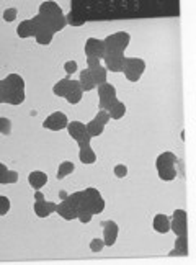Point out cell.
I'll return each mask as SVG.
<instances>
[{
    "mask_svg": "<svg viewBox=\"0 0 196 265\" xmlns=\"http://www.w3.org/2000/svg\"><path fill=\"white\" fill-rule=\"evenodd\" d=\"M38 28H48V30L59 33L67 26L66 13L61 8V5L53 0H46L38 8V15L33 16Z\"/></svg>",
    "mask_w": 196,
    "mask_h": 265,
    "instance_id": "1",
    "label": "cell"
},
{
    "mask_svg": "<svg viewBox=\"0 0 196 265\" xmlns=\"http://www.w3.org/2000/svg\"><path fill=\"white\" fill-rule=\"evenodd\" d=\"M26 100V84L20 74L11 72L0 80V105L18 107Z\"/></svg>",
    "mask_w": 196,
    "mask_h": 265,
    "instance_id": "2",
    "label": "cell"
},
{
    "mask_svg": "<svg viewBox=\"0 0 196 265\" xmlns=\"http://www.w3.org/2000/svg\"><path fill=\"white\" fill-rule=\"evenodd\" d=\"M131 43V34L128 31H116L105 36L103 39V46H105L106 53H121L124 54V51L128 49Z\"/></svg>",
    "mask_w": 196,
    "mask_h": 265,
    "instance_id": "3",
    "label": "cell"
},
{
    "mask_svg": "<svg viewBox=\"0 0 196 265\" xmlns=\"http://www.w3.org/2000/svg\"><path fill=\"white\" fill-rule=\"evenodd\" d=\"M105 206H106L105 198H103V195L100 193V190L95 187H89L84 190V206L82 208L90 210L94 215H101V213L105 211Z\"/></svg>",
    "mask_w": 196,
    "mask_h": 265,
    "instance_id": "4",
    "label": "cell"
},
{
    "mask_svg": "<svg viewBox=\"0 0 196 265\" xmlns=\"http://www.w3.org/2000/svg\"><path fill=\"white\" fill-rule=\"evenodd\" d=\"M146 61L141 59V57H128L126 56V61H124V69H123V74L126 80H129V82H139L142 74L146 72Z\"/></svg>",
    "mask_w": 196,
    "mask_h": 265,
    "instance_id": "5",
    "label": "cell"
},
{
    "mask_svg": "<svg viewBox=\"0 0 196 265\" xmlns=\"http://www.w3.org/2000/svg\"><path fill=\"white\" fill-rule=\"evenodd\" d=\"M98 94V110H109V107L118 100V90L113 84L105 82L97 87Z\"/></svg>",
    "mask_w": 196,
    "mask_h": 265,
    "instance_id": "6",
    "label": "cell"
},
{
    "mask_svg": "<svg viewBox=\"0 0 196 265\" xmlns=\"http://www.w3.org/2000/svg\"><path fill=\"white\" fill-rule=\"evenodd\" d=\"M66 130H67V132H69V136H71L72 139L77 142L79 149H80V147H85V146H90L92 137H90V134H89L87 126H85V123H82V122H69V125H67Z\"/></svg>",
    "mask_w": 196,
    "mask_h": 265,
    "instance_id": "7",
    "label": "cell"
},
{
    "mask_svg": "<svg viewBox=\"0 0 196 265\" xmlns=\"http://www.w3.org/2000/svg\"><path fill=\"white\" fill-rule=\"evenodd\" d=\"M170 231H174L175 236H188V215L185 210L178 208L172 213Z\"/></svg>",
    "mask_w": 196,
    "mask_h": 265,
    "instance_id": "8",
    "label": "cell"
},
{
    "mask_svg": "<svg viewBox=\"0 0 196 265\" xmlns=\"http://www.w3.org/2000/svg\"><path fill=\"white\" fill-rule=\"evenodd\" d=\"M69 125V118L64 112H53L43 120V128L48 131H62Z\"/></svg>",
    "mask_w": 196,
    "mask_h": 265,
    "instance_id": "9",
    "label": "cell"
},
{
    "mask_svg": "<svg viewBox=\"0 0 196 265\" xmlns=\"http://www.w3.org/2000/svg\"><path fill=\"white\" fill-rule=\"evenodd\" d=\"M101 229H103V243L105 247H113L118 241V234H119V226L114 220H106L101 223Z\"/></svg>",
    "mask_w": 196,
    "mask_h": 265,
    "instance_id": "10",
    "label": "cell"
},
{
    "mask_svg": "<svg viewBox=\"0 0 196 265\" xmlns=\"http://www.w3.org/2000/svg\"><path fill=\"white\" fill-rule=\"evenodd\" d=\"M84 51L87 57H97V59H101V61L106 54L105 46H103V39L95 38V36H90L87 41H85Z\"/></svg>",
    "mask_w": 196,
    "mask_h": 265,
    "instance_id": "11",
    "label": "cell"
},
{
    "mask_svg": "<svg viewBox=\"0 0 196 265\" xmlns=\"http://www.w3.org/2000/svg\"><path fill=\"white\" fill-rule=\"evenodd\" d=\"M103 61H105V67L108 72L118 74V72H123L126 56L121 53H106L105 57H103Z\"/></svg>",
    "mask_w": 196,
    "mask_h": 265,
    "instance_id": "12",
    "label": "cell"
},
{
    "mask_svg": "<svg viewBox=\"0 0 196 265\" xmlns=\"http://www.w3.org/2000/svg\"><path fill=\"white\" fill-rule=\"evenodd\" d=\"M38 33V26L36 23H34L33 18H28V20H23L18 23V26H16V36L21 38V39H28V38H34Z\"/></svg>",
    "mask_w": 196,
    "mask_h": 265,
    "instance_id": "13",
    "label": "cell"
},
{
    "mask_svg": "<svg viewBox=\"0 0 196 265\" xmlns=\"http://www.w3.org/2000/svg\"><path fill=\"white\" fill-rule=\"evenodd\" d=\"M79 84V80H74L71 77H66V79H61L57 80V82L54 84L53 87V94L56 97H61V99H66V97L69 95V92H71L76 85Z\"/></svg>",
    "mask_w": 196,
    "mask_h": 265,
    "instance_id": "14",
    "label": "cell"
},
{
    "mask_svg": "<svg viewBox=\"0 0 196 265\" xmlns=\"http://www.w3.org/2000/svg\"><path fill=\"white\" fill-rule=\"evenodd\" d=\"M56 205L57 203H54V201H48V200L34 201L33 211H34V215H36L38 218L44 220V218H48V216L53 215V213H56Z\"/></svg>",
    "mask_w": 196,
    "mask_h": 265,
    "instance_id": "15",
    "label": "cell"
},
{
    "mask_svg": "<svg viewBox=\"0 0 196 265\" xmlns=\"http://www.w3.org/2000/svg\"><path fill=\"white\" fill-rule=\"evenodd\" d=\"M56 213L62 218V220H66V221L77 220V210L74 208V206L69 203L67 200H62L61 203L56 205Z\"/></svg>",
    "mask_w": 196,
    "mask_h": 265,
    "instance_id": "16",
    "label": "cell"
},
{
    "mask_svg": "<svg viewBox=\"0 0 196 265\" xmlns=\"http://www.w3.org/2000/svg\"><path fill=\"white\" fill-rule=\"evenodd\" d=\"M178 157L172 151H164L155 159V169H165V167H177Z\"/></svg>",
    "mask_w": 196,
    "mask_h": 265,
    "instance_id": "17",
    "label": "cell"
},
{
    "mask_svg": "<svg viewBox=\"0 0 196 265\" xmlns=\"http://www.w3.org/2000/svg\"><path fill=\"white\" fill-rule=\"evenodd\" d=\"M188 236H177L174 251L169 252V257H188Z\"/></svg>",
    "mask_w": 196,
    "mask_h": 265,
    "instance_id": "18",
    "label": "cell"
},
{
    "mask_svg": "<svg viewBox=\"0 0 196 265\" xmlns=\"http://www.w3.org/2000/svg\"><path fill=\"white\" fill-rule=\"evenodd\" d=\"M48 180H49V177L43 170H33L30 172V175H28V183H30V187L33 190H41L43 187H46Z\"/></svg>",
    "mask_w": 196,
    "mask_h": 265,
    "instance_id": "19",
    "label": "cell"
},
{
    "mask_svg": "<svg viewBox=\"0 0 196 265\" xmlns=\"http://www.w3.org/2000/svg\"><path fill=\"white\" fill-rule=\"evenodd\" d=\"M152 228L155 233L159 234H167L170 231V218L164 215V213H157L152 220Z\"/></svg>",
    "mask_w": 196,
    "mask_h": 265,
    "instance_id": "20",
    "label": "cell"
},
{
    "mask_svg": "<svg viewBox=\"0 0 196 265\" xmlns=\"http://www.w3.org/2000/svg\"><path fill=\"white\" fill-rule=\"evenodd\" d=\"M79 85H80V89H82L84 92H92V90H95L97 89V84H95V80L94 77H92V74L89 69H82L79 74Z\"/></svg>",
    "mask_w": 196,
    "mask_h": 265,
    "instance_id": "21",
    "label": "cell"
},
{
    "mask_svg": "<svg viewBox=\"0 0 196 265\" xmlns=\"http://www.w3.org/2000/svg\"><path fill=\"white\" fill-rule=\"evenodd\" d=\"M79 160L84 165H92L97 162V152L92 146H85L79 149Z\"/></svg>",
    "mask_w": 196,
    "mask_h": 265,
    "instance_id": "22",
    "label": "cell"
},
{
    "mask_svg": "<svg viewBox=\"0 0 196 265\" xmlns=\"http://www.w3.org/2000/svg\"><path fill=\"white\" fill-rule=\"evenodd\" d=\"M54 34L56 33L48 30V28H38V33H36V36H34V39H36V43L39 46H49L51 43H53Z\"/></svg>",
    "mask_w": 196,
    "mask_h": 265,
    "instance_id": "23",
    "label": "cell"
},
{
    "mask_svg": "<svg viewBox=\"0 0 196 265\" xmlns=\"http://www.w3.org/2000/svg\"><path fill=\"white\" fill-rule=\"evenodd\" d=\"M74 170H76V164L71 162V160H62V162L59 164V167H57L56 178L57 180H64L66 177L74 174Z\"/></svg>",
    "mask_w": 196,
    "mask_h": 265,
    "instance_id": "24",
    "label": "cell"
},
{
    "mask_svg": "<svg viewBox=\"0 0 196 265\" xmlns=\"http://www.w3.org/2000/svg\"><path fill=\"white\" fill-rule=\"evenodd\" d=\"M126 110H128V108H126V103L121 102V100H116L111 107H109V110H108L109 118H111V120H121V118H124Z\"/></svg>",
    "mask_w": 196,
    "mask_h": 265,
    "instance_id": "25",
    "label": "cell"
},
{
    "mask_svg": "<svg viewBox=\"0 0 196 265\" xmlns=\"http://www.w3.org/2000/svg\"><path fill=\"white\" fill-rule=\"evenodd\" d=\"M89 71H90L92 77H94V80H95L97 87H98V85L108 82V71H106V67L103 64L98 66V67H94V69H89Z\"/></svg>",
    "mask_w": 196,
    "mask_h": 265,
    "instance_id": "26",
    "label": "cell"
},
{
    "mask_svg": "<svg viewBox=\"0 0 196 265\" xmlns=\"http://www.w3.org/2000/svg\"><path fill=\"white\" fill-rule=\"evenodd\" d=\"M177 167H165V169H159L157 175L162 182H174L177 178Z\"/></svg>",
    "mask_w": 196,
    "mask_h": 265,
    "instance_id": "27",
    "label": "cell"
},
{
    "mask_svg": "<svg viewBox=\"0 0 196 265\" xmlns=\"http://www.w3.org/2000/svg\"><path fill=\"white\" fill-rule=\"evenodd\" d=\"M84 94L85 92L80 89V85L77 84L76 87H74L71 92H69V95L66 97V100L71 103V105H77V103H80L82 102V99H84Z\"/></svg>",
    "mask_w": 196,
    "mask_h": 265,
    "instance_id": "28",
    "label": "cell"
},
{
    "mask_svg": "<svg viewBox=\"0 0 196 265\" xmlns=\"http://www.w3.org/2000/svg\"><path fill=\"white\" fill-rule=\"evenodd\" d=\"M85 126H87V131H89L90 137H98V136H101V134H103V131H105V126L100 125V123H97L95 120H90L89 123H85Z\"/></svg>",
    "mask_w": 196,
    "mask_h": 265,
    "instance_id": "29",
    "label": "cell"
},
{
    "mask_svg": "<svg viewBox=\"0 0 196 265\" xmlns=\"http://www.w3.org/2000/svg\"><path fill=\"white\" fill-rule=\"evenodd\" d=\"M11 208V203H10V198L5 197V195H0V218L7 216L8 211Z\"/></svg>",
    "mask_w": 196,
    "mask_h": 265,
    "instance_id": "30",
    "label": "cell"
},
{
    "mask_svg": "<svg viewBox=\"0 0 196 265\" xmlns=\"http://www.w3.org/2000/svg\"><path fill=\"white\" fill-rule=\"evenodd\" d=\"M94 216H95L94 213H92L90 210H87V208H80V210L77 211V220L82 223V224L90 223L92 218H94Z\"/></svg>",
    "mask_w": 196,
    "mask_h": 265,
    "instance_id": "31",
    "label": "cell"
},
{
    "mask_svg": "<svg viewBox=\"0 0 196 265\" xmlns=\"http://www.w3.org/2000/svg\"><path fill=\"white\" fill-rule=\"evenodd\" d=\"M16 16H18V10H16L15 7H8V8H5V10H3V13H2V18H3V21H7V23L15 21V20H16Z\"/></svg>",
    "mask_w": 196,
    "mask_h": 265,
    "instance_id": "32",
    "label": "cell"
},
{
    "mask_svg": "<svg viewBox=\"0 0 196 265\" xmlns=\"http://www.w3.org/2000/svg\"><path fill=\"white\" fill-rule=\"evenodd\" d=\"M11 132V122L7 117H0V134L8 136Z\"/></svg>",
    "mask_w": 196,
    "mask_h": 265,
    "instance_id": "33",
    "label": "cell"
},
{
    "mask_svg": "<svg viewBox=\"0 0 196 265\" xmlns=\"http://www.w3.org/2000/svg\"><path fill=\"white\" fill-rule=\"evenodd\" d=\"M94 120H95L97 123L103 125V126H106L109 122H111V118H109V113H108L106 110H98V113L95 115Z\"/></svg>",
    "mask_w": 196,
    "mask_h": 265,
    "instance_id": "34",
    "label": "cell"
},
{
    "mask_svg": "<svg viewBox=\"0 0 196 265\" xmlns=\"http://www.w3.org/2000/svg\"><path fill=\"white\" fill-rule=\"evenodd\" d=\"M128 165H124V164H116L113 167V175L116 177V178H124V177H128Z\"/></svg>",
    "mask_w": 196,
    "mask_h": 265,
    "instance_id": "35",
    "label": "cell"
},
{
    "mask_svg": "<svg viewBox=\"0 0 196 265\" xmlns=\"http://www.w3.org/2000/svg\"><path fill=\"white\" fill-rule=\"evenodd\" d=\"M8 175H10V169L7 164L0 162V185H8Z\"/></svg>",
    "mask_w": 196,
    "mask_h": 265,
    "instance_id": "36",
    "label": "cell"
},
{
    "mask_svg": "<svg viewBox=\"0 0 196 265\" xmlns=\"http://www.w3.org/2000/svg\"><path fill=\"white\" fill-rule=\"evenodd\" d=\"M89 247H90L92 252H101L103 249H105V243H103L101 238H95V239L90 241Z\"/></svg>",
    "mask_w": 196,
    "mask_h": 265,
    "instance_id": "37",
    "label": "cell"
},
{
    "mask_svg": "<svg viewBox=\"0 0 196 265\" xmlns=\"http://www.w3.org/2000/svg\"><path fill=\"white\" fill-rule=\"evenodd\" d=\"M64 71L67 76H72V74H76L79 72V64H77V61H66L64 62Z\"/></svg>",
    "mask_w": 196,
    "mask_h": 265,
    "instance_id": "38",
    "label": "cell"
},
{
    "mask_svg": "<svg viewBox=\"0 0 196 265\" xmlns=\"http://www.w3.org/2000/svg\"><path fill=\"white\" fill-rule=\"evenodd\" d=\"M101 66V59H97V57H87V69H94Z\"/></svg>",
    "mask_w": 196,
    "mask_h": 265,
    "instance_id": "39",
    "label": "cell"
},
{
    "mask_svg": "<svg viewBox=\"0 0 196 265\" xmlns=\"http://www.w3.org/2000/svg\"><path fill=\"white\" fill-rule=\"evenodd\" d=\"M41 200H46L44 193L41 192V190H34V201H41Z\"/></svg>",
    "mask_w": 196,
    "mask_h": 265,
    "instance_id": "40",
    "label": "cell"
}]
</instances>
